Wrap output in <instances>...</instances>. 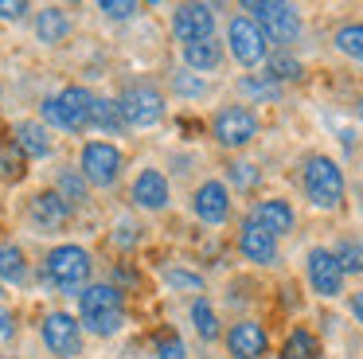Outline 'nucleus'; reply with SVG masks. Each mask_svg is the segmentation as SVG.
I'll return each mask as SVG.
<instances>
[{"label":"nucleus","mask_w":363,"mask_h":359,"mask_svg":"<svg viewBox=\"0 0 363 359\" xmlns=\"http://www.w3.org/2000/svg\"><path fill=\"white\" fill-rule=\"evenodd\" d=\"M79 324L94 340H113L129 328V297L121 289H113L110 281H90L79 297Z\"/></svg>","instance_id":"f257e3e1"},{"label":"nucleus","mask_w":363,"mask_h":359,"mask_svg":"<svg viewBox=\"0 0 363 359\" xmlns=\"http://www.w3.org/2000/svg\"><path fill=\"white\" fill-rule=\"evenodd\" d=\"M43 285L59 297H79L94 281V254L82 242H59L43 254Z\"/></svg>","instance_id":"f03ea898"},{"label":"nucleus","mask_w":363,"mask_h":359,"mask_svg":"<svg viewBox=\"0 0 363 359\" xmlns=\"http://www.w3.org/2000/svg\"><path fill=\"white\" fill-rule=\"evenodd\" d=\"M301 192H305V199L313 211H324V215H328V211H340L344 207V195H347L344 168L324 153L305 156V164H301Z\"/></svg>","instance_id":"7ed1b4c3"},{"label":"nucleus","mask_w":363,"mask_h":359,"mask_svg":"<svg viewBox=\"0 0 363 359\" xmlns=\"http://www.w3.org/2000/svg\"><path fill=\"white\" fill-rule=\"evenodd\" d=\"M86 109H90V90L79 82L63 86V90L48 94L40 101V121L51 133H67V137H79L86 133Z\"/></svg>","instance_id":"20e7f679"},{"label":"nucleus","mask_w":363,"mask_h":359,"mask_svg":"<svg viewBox=\"0 0 363 359\" xmlns=\"http://www.w3.org/2000/svg\"><path fill=\"white\" fill-rule=\"evenodd\" d=\"M74 168L82 172V180H86L90 187L110 192V187H118L121 172H125V148L113 145V140H82L79 164H74Z\"/></svg>","instance_id":"39448f33"},{"label":"nucleus","mask_w":363,"mask_h":359,"mask_svg":"<svg viewBox=\"0 0 363 359\" xmlns=\"http://www.w3.org/2000/svg\"><path fill=\"white\" fill-rule=\"evenodd\" d=\"M242 16H250L266 31L269 43H277V51H289V43L301 35V12L297 4H285V0H246Z\"/></svg>","instance_id":"423d86ee"},{"label":"nucleus","mask_w":363,"mask_h":359,"mask_svg":"<svg viewBox=\"0 0 363 359\" xmlns=\"http://www.w3.org/2000/svg\"><path fill=\"white\" fill-rule=\"evenodd\" d=\"M118 109H121V121H125L129 129H157L168 117V98H164V90L152 86V82H133V86L121 90Z\"/></svg>","instance_id":"0eeeda50"},{"label":"nucleus","mask_w":363,"mask_h":359,"mask_svg":"<svg viewBox=\"0 0 363 359\" xmlns=\"http://www.w3.org/2000/svg\"><path fill=\"white\" fill-rule=\"evenodd\" d=\"M258 129H262V121H258V114H254L246 101H230V106L215 109V117H211L215 145L230 148V153H238V148L250 145V140L258 137Z\"/></svg>","instance_id":"6e6552de"},{"label":"nucleus","mask_w":363,"mask_h":359,"mask_svg":"<svg viewBox=\"0 0 363 359\" xmlns=\"http://www.w3.org/2000/svg\"><path fill=\"white\" fill-rule=\"evenodd\" d=\"M223 47H227V55L238 62V67H246V70L262 67V62L269 59V39H266V31H262L258 23L250 20V16H242V12L230 16Z\"/></svg>","instance_id":"1a4fd4ad"},{"label":"nucleus","mask_w":363,"mask_h":359,"mask_svg":"<svg viewBox=\"0 0 363 359\" xmlns=\"http://www.w3.org/2000/svg\"><path fill=\"white\" fill-rule=\"evenodd\" d=\"M40 340H43V348L51 351V359H74V355H82L86 332H82L74 312L51 309V312H43V320H40Z\"/></svg>","instance_id":"9d476101"},{"label":"nucleus","mask_w":363,"mask_h":359,"mask_svg":"<svg viewBox=\"0 0 363 359\" xmlns=\"http://www.w3.org/2000/svg\"><path fill=\"white\" fill-rule=\"evenodd\" d=\"M215 23H219V12L215 4H203V0H191V4H176L172 16H168V31L180 47H191L199 39L215 35Z\"/></svg>","instance_id":"9b49d317"},{"label":"nucleus","mask_w":363,"mask_h":359,"mask_svg":"<svg viewBox=\"0 0 363 359\" xmlns=\"http://www.w3.org/2000/svg\"><path fill=\"white\" fill-rule=\"evenodd\" d=\"M305 281H308V289H313L320 301H336V297H344V285H347L344 270H340V262L332 258L328 246H313L305 254Z\"/></svg>","instance_id":"f8f14e48"},{"label":"nucleus","mask_w":363,"mask_h":359,"mask_svg":"<svg viewBox=\"0 0 363 359\" xmlns=\"http://www.w3.org/2000/svg\"><path fill=\"white\" fill-rule=\"evenodd\" d=\"M191 215L203 226H227L235 215V199H230V187L223 180H203V184L191 192Z\"/></svg>","instance_id":"ddd939ff"},{"label":"nucleus","mask_w":363,"mask_h":359,"mask_svg":"<svg viewBox=\"0 0 363 359\" xmlns=\"http://www.w3.org/2000/svg\"><path fill=\"white\" fill-rule=\"evenodd\" d=\"M28 223L40 234H63L74 223V207L67 199H59L55 187H43L28 199Z\"/></svg>","instance_id":"4468645a"},{"label":"nucleus","mask_w":363,"mask_h":359,"mask_svg":"<svg viewBox=\"0 0 363 359\" xmlns=\"http://www.w3.org/2000/svg\"><path fill=\"white\" fill-rule=\"evenodd\" d=\"M129 203H133L137 211H149V215H164L168 207H172V184H168V176L160 168H141L133 176V184H129Z\"/></svg>","instance_id":"2eb2a0df"},{"label":"nucleus","mask_w":363,"mask_h":359,"mask_svg":"<svg viewBox=\"0 0 363 359\" xmlns=\"http://www.w3.org/2000/svg\"><path fill=\"white\" fill-rule=\"evenodd\" d=\"M227 351H230V359H262L269 351V332H266V324H258V320H250V316H242V320H235V324L227 328Z\"/></svg>","instance_id":"dca6fc26"},{"label":"nucleus","mask_w":363,"mask_h":359,"mask_svg":"<svg viewBox=\"0 0 363 359\" xmlns=\"http://www.w3.org/2000/svg\"><path fill=\"white\" fill-rule=\"evenodd\" d=\"M235 242H238L242 262H250V265H274L277 262V238L269 231H262L250 215L238 223V238Z\"/></svg>","instance_id":"f3484780"},{"label":"nucleus","mask_w":363,"mask_h":359,"mask_svg":"<svg viewBox=\"0 0 363 359\" xmlns=\"http://www.w3.org/2000/svg\"><path fill=\"white\" fill-rule=\"evenodd\" d=\"M12 145L24 160H51L55 156V137L43 121H16L12 125Z\"/></svg>","instance_id":"a211bd4d"},{"label":"nucleus","mask_w":363,"mask_h":359,"mask_svg":"<svg viewBox=\"0 0 363 359\" xmlns=\"http://www.w3.org/2000/svg\"><path fill=\"white\" fill-rule=\"evenodd\" d=\"M250 219L262 226V231H269L274 238H285V234H293V226H297V211H293L289 199H281V195H274V199H258L250 211Z\"/></svg>","instance_id":"6ab92c4d"},{"label":"nucleus","mask_w":363,"mask_h":359,"mask_svg":"<svg viewBox=\"0 0 363 359\" xmlns=\"http://www.w3.org/2000/svg\"><path fill=\"white\" fill-rule=\"evenodd\" d=\"M180 59H184V70H191V74H215V70L223 67V59H227V47H223L219 35L211 39H199V43L191 47H180Z\"/></svg>","instance_id":"aec40b11"},{"label":"nucleus","mask_w":363,"mask_h":359,"mask_svg":"<svg viewBox=\"0 0 363 359\" xmlns=\"http://www.w3.org/2000/svg\"><path fill=\"white\" fill-rule=\"evenodd\" d=\"M71 31H74V23H71V12H67V8L48 4V8H40V12H35V39H40L43 47L67 43V39H71Z\"/></svg>","instance_id":"412c9836"},{"label":"nucleus","mask_w":363,"mask_h":359,"mask_svg":"<svg viewBox=\"0 0 363 359\" xmlns=\"http://www.w3.org/2000/svg\"><path fill=\"white\" fill-rule=\"evenodd\" d=\"M0 285H32V265H28V254L20 242H0Z\"/></svg>","instance_id":"4be33fe9"},{"label":"nucleus","mask_w":363,"mask_h":359,"mask_svg":"<svg viewBox=\"0 0 363 359\" xmlns=\"http://www.w3.org/2000/svg\"><path fill=\"white\" fill-rule=\"evenodd\" d=\"M86 129L106 133V137H113V133L125 129V121H121V109H118V98H106V94H90Z\"/></svg>","instance_id":"5701e85b"},{"label":"nucleus","mask_w":363,"mask_h":359,"mask_svg":"<svg viewBox=\"0 0 363 359\" xmlns=\"http://www.w3.org/2000/svg\"><path fill=\"white\" fill-rule=\"evenodd\" d=\"M51 187H55L59 199H67L74 211L86 207V203H90V184L82 180V172L74 168V164H63V168L55 172V184H51Z\"/></svg>","instance_id":"b1692460"},{"label":"nucleus","mask_w":363,"mask_h":359,"mask_svg":"<svg viewBox=\"0 0 363 359\" xmlns=\"http://www.w3.org/2000/svg\"><path fill=\"white\" fill-rule=\"evenodd\" d=\"M281 359H320V340L313 328H289V336L281 340Z\"/></svg>","instance_id":"393cba45"},{"label":"nucleus","mask_w":363,"mask_h":359,"mask_svg":"<svg viewBox=\"0 0 363 359\" xmlns=\"http://www.w3.org/2000/svg\"><path fill=\"white\" fill-rule=\"evenodd\" d=\"M191 324H196V336L199 340H219L223 336V324H219V312H215V304L207 301V297H191V309H188Z\"/></svg>","instance_id":"a878e982"},{"label":"nucleus","mask_w":363,"mask_h":359,"mask_svg":"<svg viewBox=\"0 0 363 359\" xmlns=\"http://www.w3.org/2000/svg\"><path fill=\"white\" fill-rule=\"evenodd\" d=\"M160 277H164V285L172 289V293H191V297H203V289H207L203 273L188 270V265H164V270H160Z\"/></svg>","instance_id":"bb28decb"},{"label":"nucleus","mask_w":363,"mask_h":359,"mask_svg":"<svg viewBox=\"0 0 363 359\" xmlns=\"http://www.w3.org/2000/svg\"><path fill=\"white\" fill-rule=\"evenodd\" d=\"M332 43H336V51L344 55V59H352V62H359V67H363V20L340 23L336 35H332Z\"/></svg>","instance_id":"cd10ccee"},{"label":"nucleus","mask_w":363,"mask_h":359,"mask_svg":"<svg viewBox=\"0 0 363 359\" xmlns=\"http://www.w3.org/2000/svg\"><path fill=\"white\" fill-rule=\"evenodd\" d=\"M332 258L340 262V270H344V277H352V273H363V242L355 238V234H344V238H336V246H328Z\"/></svg>","instance_id":"c85d7f7f"},{"label":"nucleus","mask_w":363,"mask_h":359,"mask_svg":"<svg viewBox=\"0 0 363 359\" xmlns=\"http://www.w3.org/2000/svg\"><path fill=\"white\" fill-rule=\"evenodd\" d=\"M238 94H246V106L250 101H277L281 98V82H274L269 74H246L238 78Z\"/></svg>","instance_id":"c756f323"},{"label":"nucleus","mask_w":363,"mask_h":359,"mask_svg":"<svg viewBox=\"0 0 363 359\" xmlns=\"http://www.w3.org/2000/svg\"><path fill=\"white\" fill-rule=\"evenodd\" d=\"M223 184L230 187V192H254V187L262 184V168L254 160H230L227 164V180Z\"/></svg>","instance_id":"7c9ffc66"},{"label":"nucleus","mask_w":363,"mask_h":359,"mask_svg":"<svg viewBox=\"0 0 363 359\" xmlns=\"http://www.w3.org/2000/svg\"><path fill=\"white\" fill-rule=\"evenodd\" d=\"M168 90L176 94V98H184V101H199V98H207V90L211 86L203 82L199 74H191V70H172V78H168Z\"/></svg>","instance_id":"2f4dec72"},{"label":"nucleus","mask_w":363,"mask_h":359,"mask_svg":"<svg viewBox=\"0 0 363 359\" xmlns=\"http://www.w3.org/2000/svg\"><path fill=\"white\" fill-rule=\"evenodd\" d=\"M266 74L274 78V82H297V78L305 74V67H301V59H297V55H289V51H269Z\"/></svg>","instance_id":"473e14b6"},{"label":"nucleus","mask_w":363,"mask_h":359,"mask_svg":"<svg viewBox=\"0 0 363 359\" xmlns=\"http://www.w3.org/2000/svg\"><path fill=\"white\" fill-rule=\"evenodd\" d=\"M152 359H188V343L180 332H157L152 336Z\"/></svg>","instance_id":"72a5a7b5"},{"label":"nucleus","mask_w":363,"mask_h":359,"mask_svg":"<svg viewBox=\"0 0 363 359\" xmlns=\"http://www.w3.org/2000/svg\"><path fill=\"white\" fill-rule=\"evenodd\" d=\"M98 12H102L106 20H113V23H129V20L141 16V4H137V0H102Z\"/></svg>","instance_id":"f704fd0d"},{"label":"nucleus","mask_w":363,"mask_h":359,"mask_svg":"<svg viewBox=\"0 0 363 359\" xmlns=\"http://www.w3.org/2000/svg\"><path fill=\"white\" fill-rule=\"evenodd\" d=\"M137 242H141V231H137V223H129V219H118V223H113V234H110V246L121 250V254H129Z\"/></svg>","instance_id":"c9c22d12"},{"label":"nucleus","mask_w":363,"mask_h":359,"mask_svg":"<svg viewBox=\"0 0 363 359\" xmlns=\"http://www.w3.org/2000/svg\"><path fill=\"white\" fill-rule=\"evenodd\" d=\"M24 164H28V160L20 156V148L12 145V137H0V172L16 180L20 172H24Z\"/></svg>","instance_id":"e433bc0d"},{"label":"nucleus","mask_w":363,"mask_h":359,"mask_svg":"<svg viewBox=\"0 0 363 359\" xmlns=\"http://www.w3.org/2000/svg\"><path fill=\"white\" fill-rule=\"evenodd\" d=\"M110 285L113 289H121V293H133L137 285H141V277H137V270H133V262H118L113 265V273H110Z\"/></svg>","instance_id":"4c0bfd02"},{"label":"nucleus","mask_w":363,"mask_h":359,"mask_svg":"<svg viewBox=\"0 0 363 359\" xmlns=\"http://www.w3.org/2000/svg\"><path fill=\"white\" fill-rule=\"evenodd\" d=\"M28 12H32V8H28L24 0H0V20L16 23V20H24Z\"/></svg>","instance_id":"58836bf2"},{"label":"nucleus","mask_w":363,"mask_h":359,"mask_svg":"<svg viewBox=\"0 0 363 359\" xmlns=\"http://www.w3.org/2000/svg\"><path fill=\"white\" fill-rule=\"evenodd\" d=\"M12 336H16V312L0 304V343H9Z\"/></svg>","instance_id":"ea45409f"},{"label":"nucleus","mask_w":363,"mask_h":359,"mask_svg":"<svg viewBox=\"0 0 363 359\" xmlns=\"http://www.w3.org/2000/svg\"><path fill=\"white\" fill-rule=\"evenodd\" d=\"M347 309H352L355 324H363V289H355V293L347 297Z\"/></svg>","instance_id":"a19ab883"},{"label":"nucleus","mask_w":363,"mask_h":359,"mask_svg":"<svg viewBox=\"0 0 363 359\" xmlns=\"http://www.w3.org/2000/svg\"><path fill=\"white\" fill-rule=\"evenodd\" d=\"M355 114H359V121H363V98H359V101H355Z\"/></svg>","instance_id":"79ce46f5"},{"label":"nucleus","mask_w":363,"mask_h":359,"mask_svg":"<svg viewBox=\"0 0 363 359\" xmlns=\"http://www.w3.org/2000/svg\"><path fill=\"white\" fill-rule=\"evenodd\" d=\"M359 219H363V199H359Z\"/></svg>","instance_id":"37998d69"},{"label":"nucleus","mask_w":363,"mask_h":359,"mask_svg":"<svg viewBox=\"0 0 363 359\" xmlns=\"http://www.w3.org/2000/svg\"><path fill=\"white\" fill-rule=\"evenodd\" d=\"M0 297H4V285H0Z\"/></svg>","instance_id":"c03bdc74"},{"label":"nucleus","mask_w":363,"mask_h":359,"mask_svg":"<svg viewBox=\"0 0 363 359\" xmlns=\"http://www.w3.org/2000/svg\"><path fill=\"white\" fill-rule=\"evenodd\" d=\"M0 359H12V355H0Z\"/></svg>","instance_id":"a18cd8bd"},{"label":"nucleus","mask_w":363,"mask_h":359,"mask_svg":"<svg viewBox=\"0 0 363 359\" xmlns=\"http://www.w3.org/2000/svg\"><path fill=\"white\" fill-rule=\"evenodd\" d=\"M0 94H4V86H0Z\"/></svg>","instance_id":"49530a36"}]
</instances>
